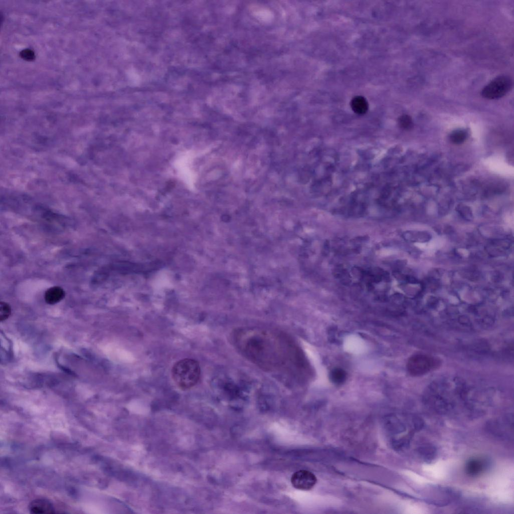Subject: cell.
I'll list each match as a JSON object with an SVG mask.
<instances>
[{"label":"cell","instance_id":"1","mask_svg":"<svg viewBox=\"0 0 514 514\" xmlns=\"http://www.w3.org/2000/svg\"><path fill=\"white\" fill-rule=\"evenodd\" d=\"M232 343L246 358L267 372L298 377L308 372V362L296 342L277 330L245 328L235 330Z\"/></svg>","mask_w":514,"mask_h":514},{"label":"cell","instance_id":"2","mask_svg":"<svg viewBox=\"0 0 514 514\" xmlns=\"http://www.w3.org/2000/svg\"><path fill=\"white\" fill-rule=\"evenodd\" d=\"M200 373L199 363L190 358L177 361L172 370L175 383L182 390H188L196 385L200 379Z\"/></svg>","mask_w":514,"mask_h":514},{"label":"cell","instance_id":"3","mask_svg":"<svg viewBox=\"0 0 514 514\" xmlns=\"http://www.w3.org/2000/svg\"><path fill=\"white\" fill-rule=\"evenodd\" d=\"M440 364V361L436 357L418 354L409 358L407 363V369L410 375L420 376L438 368Z\"/></svg>","mask_w":514,"mask_h":514},{"label":"cell","instance_id":"4","mask_svg":"<svg viewBox=\"0 0 514 514\" xmlns=\"http://www.w3.org/2000/svg\"><path fill=\"white\" fill-rule=\"evenodd\" d=\"M513 85L511 78L507 76L498 77L482 90L481 95L485 99L495 100L505 96L511 89Z\"/></svg>","mask_w":514,"mask_h":514},{"label":"cell","instance_id":"5","mask_svg":"<svg viewBox=\"0 0 514 514\" xmlns=\"http://www.w3.org/2000/svg\"><path fill=\"white\" fill-rule=\"evenodd\" d=\"M486 428L490 434L501 438H510V430L513 428V417L509 415L502 420H492L487 423Z\"/></svg>","mask_w":514,"mask_h":514},{"label":"cell","instance_id":"6","mask_svg":"<svg viewBox=\"0 0 514 514\" xmlns=\"http://www.w3.org/2000/svg\"><path fill=\"white\" fill-rule=\"evenodd\" d=\"M293 487L302 491H310L317 484L318 479L312 472L300 470L294 473L291 478Z\"/></svg>","mask_w":514,"mask_h":514},{"label":"cell","instance_id":"7","mask_svg":"<svg viewBox=\"0 0 514 514\" xmlns=\"http://www.w3.org/2000/svg\"><path fill=\"white\" fill-rule=\"evenodd\" d=\"M29 510L34 514H52L55 513V509L52 504L46 499H36L33 501L29 505Z\"/></svg>","mask_w":514,"mask_h":514},{"label":"cell","instance_id":"8","mask_svg":"<svg viewBox=\"0 0 514 514\" xmlns=\"http://www.w3.org/2000/svg\"><path fill=\"white\" fill-rule=\"evenodd\" d=\"M65 296V292L62 288L59 286H53L45 291L44 300L47 304L54 305L63 300Z\"/></svg>","mask_w":514,"mask_h":514},{"label":"cell","instance_id":"9","mask_svg":"<svg viewBox=\"0 0 514 514\" xmlns=\"http://www.w3.org/2000/svg\"><path fill=\"white\" fill-rule=\"evenodd\" d=\"M487 466V463L485 460L478 458L472 459L466 463V472L470 476H477L485 471Z\"/></svg>","mask_w":514,"mask_h":514},{"label":"cell","instance_id":"10","mask_svg":"<svg viewBox=\"0 0 514 514\" xmlns=\"http://www.w3.org/2000/svg\"><path fill=\"white\" fill-rule=\"evenodd\" d=\"M351 107L354 112L358 115H363L368 110V104L362 97H354L351 102Z\"/></svg>","mask_w":514,"mask_h":514},{"label":"cell","instance_id":"11","mask_svg":"<svg viewBox=\"0 0 514 514\" xmlns=\"http://www.w3.org/2000/svg\"><path fill=\"white\" fill-rule=\"evenodd\" d=\"M418 453L421 458L426 462H432L437 455L436 449L430 445L420 447L418 449Z\"/></svg>","mask_w":514,"mask_h":514},{"label":"cell","instance_id":"12","mask_svg":"<svg viewBox=\"0 0 514 514\" xmlns=\"http://www.w3.org/2000/svg\"><path fill=\"white\" fill-rule=\"evenodd\" d=\"M346 378V373L342 369L337 368L333 370L330 374V378L332 381L338 385L344 383Z\"/></svg>","mask_w":514,"mask_h":514},{"label":"cell","instance_id":"13","mask_svg":"<svg viewBox=\"0 0 514 514\" xmlns=\"http://www.w3.org/2000/svg\"><path fill=\"white\" fill-rule=\"evenodd\" d=\"M12 309L10 306L6 302L0 304V321L1 322L7 320L11 316Z\"/></svg>","mask_w":514,"mask_h":514},{"label":"cell","instance_id":"14","mask_svg":"<svg viewBox=\"0 0 514 514\" xmlns=\"http://www.w3.org/2000/svg\"><path fill=\"white\" fill-rule=\"evenodd\" d=\"M467 133L463 130H457L454 131L451 135V140L453 143L456 144L463 143L467 138Z\"/></svg>","mask_w":514,"mask_h":514},{"label":"cell","instance_id":"15","mask_svg":"<svg viewBox=\"0 0 514 514\" xmlns=\"http://www.w3.org/2000/svg\"><path fill=\"white\" fill-rule=\"evenodd\" d=\"M399 124L401 128L408 130L412 127V121L410 117L408 115H403L399 119Z\"/></svg>","mask_w":514,"mask_h":514}]
</instances>
